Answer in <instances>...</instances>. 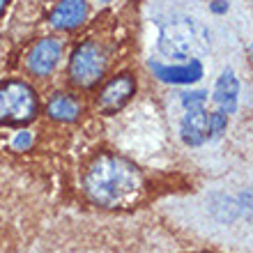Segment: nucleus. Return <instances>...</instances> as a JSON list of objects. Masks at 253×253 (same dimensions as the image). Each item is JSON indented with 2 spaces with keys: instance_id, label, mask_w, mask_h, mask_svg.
I'll return each instance as SVG.
<instances>
[{
  "instance_id": "f257e3e1",
  "label": "nucleus",
  "mask_w": 253,
  "mask_h": 253,
  "mask_svg": "<svg viewBox=\"0 0 253 253\" xmlns=\"http://www.w3.org/2000/svg\"><path fill=\"white\" fill-rule=\"evenodd\" d=\"M140 173L120 157H99L85 175L87 196L104 207L125 205L138 193Z\"/></svg>"
},
{
  "instance_id": "f03ea898",
  "label": "nucleus",
  "mask_w": 253,
  "mask_h": 253,
  "mask_svg": "<svg viewBox=\"0 0 253 253\" xmlns=\"http://www.w3.org/2000/svg\"><path fill=\"white\" fill-rule=\"evenodd\" d=\"M37 113V97L33 87L12 81L0 87V125H26Z\"/></svg>"
},
{
  "instance_id": "7ed1b4c3",
  "label": "nucleus",
  "mask_w": 253,
  "mask_h": 253,
  "mask_svg": "<svg viewBox=\"0 0 253 253\" xmlns=\"http://www.w3.org/2000/svg\"><path fill=\"white\" fill-rule=\"evenodd\" d=\"M159 48L173 58H187L205 51V33L193 21H173L161 30Z\"/></svg>"
},
{
  "instance_id": "20e7f679",
  "label": "nucleus",
  "mask_w": 253,
  "mask_h": 253,
  "mask_svg": "<svg viewBox=\"0 0 253 253\" xmlns=\"http://www.w3.org/2000/svg\"><path fill=\"white\" fill-rule=\"evenodd\" d=\"M104 67H106L104 51L97 44H92V42H85V44H81L74 51L72 62H69V76H72V81L76 85L87 87V85H94L101 79Z\"/></svg>"
},
{
  "instance_id": "39448f33",
  "label": "nucleus",
  "mask_w": 253,
  "mask_h": 253,
  "mask_svg": "<svg viewBox=\"0 0 253 253\" xmlns=\"http://www.w3.org/2000/svg\"><path fill=\"white\" fill-rule=\"evenodd\" d=\"M60 55H62L60 40H42L30 48L26 65H28V69L33 74H37V76H46V74H51L55 69Z\"/></svg>"
},
{
  "instance_id": "423d86ee",
  "label": "nucleus",
  "mask_w": 253,
  "mask_h": 253,
  "mask_svg": "<svg viewBox=\"0 0 253 253\" xmlns=\"http://www.w3.org/2000/svg\"><path fill=\"white\" fill-rule=\"evenodd\" d=\"M136 92V83L129 74H122L118 79H113L99 94V108L104 113H115L131 99V94Z\"/></svg>"
},
{
  "instance_id": "0eeeda50",
  "label": "nucleus",
  "mask_w": 253,
  "mask_h": 253,
  "mask_svg": "<svg viewBox=\"0 0 253 253\" xmlns=\"http://www.w3.org/2000/svg\"><path fill=\"white\" fill-rule=\"evenodd\" d=\"M85 0H60L51 12V23H53V28H60V30H72L85 21Z\"/></svg>"
},
{
  "instance_id": "6e6552de",
  "label": "nucleus",
  "mask_w": 253,
  "mask_h": 253,
  "mask_svg": "<svg viewBox=\"0 0 253 253\" xmlns=\"http://www.w3.org/2000/svg\"><path fill=\"white\" fill-rule=\"evenodd\" d=\"M150 67H152L154 76L159 81H164V83H177V85H182V83H196V81L203 76V65H200V60H191L182 67H168V65L152 62Z\"/></svg>"
},
{
  "instance_id": "1a4fd4ad",
  "label": "nucleus",
  "mask_w": 253,
  "mask_h": 253,
  "mask_svg": "<svg viewBox=\"0 0 253 253\" xmlns=\"http://www.w3.org/2000/svg\"><path fill=\"white\" fill-rule=\"evenodd\" d=\"M182 138H184L187 145H200V143H205L210 138L205 106L187 108V118L182 120Z\"/></svg>"
},
{
  "instance_id": "9d476101",
  "label": "nucleus",
  "mask_w": 253,
  "mask_h": 253,
  "mask_svg": "<svg viewBox=\"0 0 253 253\" xmlns=\"http://www.w3.org/2000/svg\"><path fill=\"white\" fill-rule=\"evenodd\" d=\"M237 92H240V85H237V79L230 69L223 72L219 81H216V87H214V101L219 104V111L221 113H235L237 108Z\"/></svg>"
},
{
  "instance_id": "9b49d317",
  "label": "nucleus",
  "mask_w": 253,
  "mask_h": 253,
  "mask_svg": "<svg viewBox=\"0 0 253 253\" xmlns=\"http://www.w3.org/2000/svg\"><path fill=\"white\" fill-rule=\"evenodd\" d=\"M81 113L79 104H76V99L74 97H69V94H55L53 99L48 101V115L53 118V120H60V122H72L76 120Z\"/></svg>"
},
{
  "instance_id": "f8f14e48",
  "label": "nucleus",
  "mask_w": 253,
  "mask_h": 253,
  "mask_svg": "<svg viewBox=\"0 0 253 253\" xmlns=\"http://www.w3.org/2000/svg\"><path fill=\"white\" fill-rule=\"evenodd\" d=\"M226 125H228V115L226 113L216 111V113L207 115V131H210V138L221 136V133H223V129H226Z\"/></svg>"
},
{
  "instance_id": "ddd939ff",
  "label": "nucleus",
  "mask_w": 253,
  "mask_h": 253,
  "mask_svg": "<svg viewBox=\"0 0 253 253\" xmlns=\"http://www.w3.org/2000/svg\"><path fill=\"white\" fill-rule=\"evenodd\" d=\"M205 92L198 90V92H184L182 94V104L184 108H196V106H205Z\"/></svg>"
},
{
  "instance_id": "4468645a",
  "label": "nucleus",
  "mask_w": 253,
  "mask_h": 253,
  "mask_svg": "<svg viewBox=\"0 0 253 253\" xmlns=\"http://www.w3.org/2000/svg\"><path fill=\"white\" fill-rule=\"evenodd\" d=\"M28 145H30V133L21 131L19 136H16V140H14V147H28Z\"/></svg>"
},
{
  "instance_id": "2eb2a0df",
  "label": "nucleus",
  "mask_w": 253,
  "mask_h": 253,
  "mask_svg": "<svg viewBox=\"0 0 253 253\" xmlns=\"http://www.w3.org/2000/svg\"><path fill=\"white\" fill-rule=\"evenodd\" d=\"M7 2H9V0H0V14H2V9L7 7Z\"/></svg>"
},
{
  "instance_id": "dca6fc26",
  "label": "nucleus",
  "mask_w": 253,
  "mask_h": 253,
  "mask_svg": "<svg viewBox=\"0 0 253 253\" xmlns=\"http://www.w3.org/2000/svg\"><path fill=\"white\" fill-rule=\"evenodd\" d=\"M101 2H111V0H101Z\"/></svg>"
}]
</instances>
